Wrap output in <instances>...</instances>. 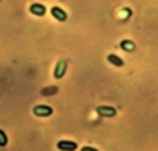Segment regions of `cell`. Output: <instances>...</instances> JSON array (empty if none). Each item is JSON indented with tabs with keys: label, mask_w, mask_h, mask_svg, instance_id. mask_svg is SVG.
I'll return each instance as SVG.
<instances>
[{
	"label": "cell",
	"mask_w": 158,
	"mask_h": 151,
	"mask_svg": "<svg viewBox=\"0 0 158 151\" xmlns=\"http://www.w3.org/2000/svg\"><path fill=\"white\" fill-rule=\"evenodd\" d=\"M32 113H34L36 117H50V115H52V108L47 106V104H38V106L32 108Z\"/></svg>",
	"instance_id": "obj_1"
},
{
	"label": "cell",
	"mask_w": 158,
	"mask_h": 151,
	"mask_svg": "<svg viewBox=\"0 0 158 151\" xmlns=\"http://www.w3.org/2000/svg\"><path fill=\"white\" fill-rule=\"evenodd\" d=\"M95 111H97L101 117H115L117 115V110L113 106H97Z\"/></svg>",
	"instance_id": "obj_2"
},
{
	"label": "cell",
	"mask_w": 158,
	"mask_h": 151,
	"mask_svg": "<svg viewBox=\"0 0 158 151\" xmlns=\"http://www.w3.org/2000/svg\"><path fill=\"white\" fill-rule=\"evenodd\" d=\"M58 149L59 151H76L77 149V144L74 141H59L58 142Z\"/></svg>",
	"instance_id": "obj_3"
},
{
	"label": "cell",
	"mask_w": 158,
	"mask_h": 151,
	"mask_svg": "<svg viewBox=\"0 0 158 151\" xmlns=\"http://www.w3.org/2000/svg\"><path fill=\"white\" fill-rule=\"evenodd\" d=\"M50 15H52V16H54L58 22H65L67 18H69V15L61 9V7H58V6H54V7L50 9Z\"/></svg>",
	"instance_id": "obj_4"
},
{
	"label": "cell",
	"mask_w": 158,
	"mask_h": 151,
	"mask_svg": "<svg viewBox=\"0 0 158 151\" xmlns=\"http://www.w3.org/2000/svg\"><path fill=\"white\" fill-rule=\"evenodd\" d=\"M67 67H69V63L63 60L58 63V67H56V70H54V78L56 79H61L63 76H65V72H67Z\"/></svg>",
	"instance_id": "obj_5"
},
{
	"label": "cell",
	"mask_w": 158,
	"mask_h": 151,
	"mask_svg": "<svg viewBox=\"0 0 158 151\" xmlns=\"http://www.w3.org/2000/svg\"><path fill=\"white\" fill-rule=\"evenodd\" d=\"M29 11L34 15V16H43L45 13H47V9H45V6L43 4H31V7H29Z\"/></svg>",
	"instance_id": "obj_6"
},
{
	"label": "cell",
	"mask_w": 158,
	"mask_h": 151,
	"mask_svg": "<svg viewBox=\"0 0 158 151\" xmlns=\"http://www.w3.org/2000/svg\"><path fill=\"white\" fill-rule=\"evenodd\" d=\"M108 61L113 65V67H118V69H120V67H124V60H122V58H118L117 54H113V52L108 54Z\"/></svg>",
	"instance_id": "obj_7"
},
{
	"label": "cell",
	"mask_w": 158,
	"mask_h": 151,
	"mask_svg": "<svg viewBox=\"0 0 158 151\" xmlns=\"http://www.w3.org/2000/svg\"><path fill=\"white\" fill-rule=\"evenodd\" d=\"M120 49L131 52V50H135V43H133L131 40H122V41H120Z\"/></svg>",
	"instance_id": "obj_8"
},
{
	"label": "cell",
	"mask_w": 158,
	"mask_h": 151,
	"mask_svg": "<svg viewBox=\"0 0 158 151\" xmlns=\"http://www.w3.org/2000/svg\"><path fill=\"white\" fill-rule=\"evenodd\" d=\"M58 86H56V85H54V86H49V88H43V90H41V95H52V94H58Z\"/></svg>",
	"instance_id": "obj_9"
},
{
	"label": "cell",
	"mask_w": 158,
	"mask_h": 151,
	"mask_svg": "<svg viewBox=\"0 0 158 151\" xmlns=\"http://www.w3.org/2000/svg\"><path fill=\"white\" fill-rule=\"evenodd\" d=\"M4 146H7V135L4 130H0V148H4Z\"/></svg>",
	"instance_id": "obj_10"
},
{
	"label": "cell",
	"mask_w": 158,
	"mask_h": 151,
	"mask_svg": "<svg viewBox=\"0 0 158 151\" xmlns=\"http://www.w3.org/2000/svg\"><path fill=\"white\" fill-rule=\"evenodd\" d=\"M79 151H99V149H95V148H92V146H83Z\"/></svg>",
	"instance_id": "obj_11"
}]
</instances>
